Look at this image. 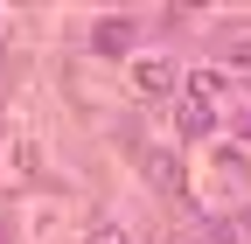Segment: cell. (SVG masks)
Returning <instances> with one entry per match:
<instances>
[{
  "mask_svg": "<svg viewBox=\"0 0 251 244\" xmlns=\"http://www.w3.org/2000/svg\"><path fill=\"white\" fill-rule=\"evenodd\" d=\"M230 63H251V28H244V35H230Z\"/></svg>",
  "mask_w": 251,
  "mask_h": 244,
  "instance_id": "8",
  "label": "cell"
},
{
  "mask_svg": "<svg viewBox=\"0 0 251 244\" xmlns=\"http://www.w3.org/2000/svg\"><path fill=\"white\" fill-rule=\"evenodd\" d=\"M84 244H133V237H126L119 223H105V217H98V223H91V237H84Z\"/></svg>",
  "mask_w": 251,
  "mask_h": 244,
  "instance_id": "7",
  "label": "cell"
},
{
  "mask_svg": "<svg viewBox=\"0 0 251 244\" xmlns=\"http://www.w3.org/2000/svg\"><path fill=\"white\" fill-rule=\"evenodd\" d=\"M0 244H7V230H0Z\"/></svg>",
  "mask_w": 251,
  "mask_h": 244,
  "instance_id": "10",
  "label": "cell"
},
{
  "mask_svg": "<svg viewBox=\"0 0 251 244\" xmlns=\"http://www.w3.org/2000/svg\"><path fill=\"white\" fill-rule=\"evenodd\" d=\"M175 126H181V140H209V133H216V105L181 98V105H175Z\"/></svg>",
  "mask_w": 251,
  "mask_h": 244,
  "instance_id": "4",
  "label": "cell"
},
{
  "mask_svg": "<svg viewBox=\"0 0 251 244\" xmlns=\"http://www.w3.org/2000/svg\"><path fill=\"white\" fill-rule=\"evenodd\" d=\"M216 244H251V209H230V217H209Z\"/></svg>",
  "mask_w": 251,
  "mask_h": 244,
  "instance_id": "6",
  "label": "cell"
},
{
  "mask_svg": "<svg viewBox=\"0 0 251 244\" xmlns=\"http://www.w3.org/2000/svg\"><path fill=\"white\" fill-rule=\"evenodd\" d=\"M188 98L224 105V98H230V77H224V70H209V63H202V70H188Z\"/></svg>",
  "mask_w": 251,
  "mask_h": 244,
  "instance_id": "5",
  "label": "cell"
},
{
  "mask_svg": "<svg viewBox=\"0 0 251 244\" xmlns=\"http://www.w3.org/2000/svg\"><path fill=\"white\" fill-rule=\"evenodd\" d=\"M175 84H181V70L168 56H133V91L140 98H175Z\"/></svg>",
  "mask_w": 251,
  "mask_h": 244,
  "instance_id": "2",
  "label": "cell"
},
{
  "mask_svg": "<svg viewBox=\"0 0 251 244\" xmlns=\"http://www.w3.org/2000/svg\"><path fill=\"white\" fill-rule=\"evenodd\" d=\"M237 140H244V146H251V119H244V126H237Z\"/></svg>",
  "mask_w": 251,
  "mask_h": 244,
  "instance_id": "9",
  "label": "cell"
},
{
  "mask_svg": "<svg viewBox=\"0 0 251 244\" xmlns=\"http://www.w3.org/2000/svg\"><path fill=\"white\" fill-rule=\"evenodd\" d=\"M140 174H147L168 202H181V195H188V174H181V161L168 154V146H140Z\"/></svg>",
  "mask_w": 251,
  "mask_h": 244,
  "instance_id": "1",
  "label": "cell"
},
{
  "mask_svg": "<svg viewBox=\"0 0 251 244\" xmlns=\"http://www.w3.org/2000/svg\"><path fill=\"white\" fill-rule=\"evenodd\" d=\"M133 35H140L133 14H105L98 28H91V49H98V56H133Z\"/></svg>",
  "mask_w": 251,
  "mask_h": 244,
  "instance_id": "3",
  "label": "cell"
}]
</instances>
